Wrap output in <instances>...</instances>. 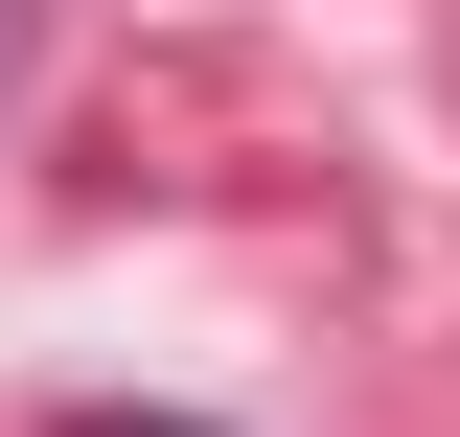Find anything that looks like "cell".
<instances>
[{"label": "cell", "mask_w": 460, "mask_h": 437, "mask_svg": "<svg viewBox=\"0 0 460 437\" xmlns=\"http://www.w3.org/2000/svg\"><path fill=\"white\" fill-rule=\"evenodd\" d=\"M23 93H47V0H0V115H23Z\"/></svg>", "instance_id": "6da1fadb"}, {"label": "cell", "mask_w": 460, "mask_h": 437, "mask_svg": "<svg viewBox=\"0 0 460 437\" xmlns=\"http://www.w3.org/2000/svg\"><path fill=\"white\" fill-rule=\"evenodd\" d=\"M47 437H230V415H138V391H115V415H47Z\"/></svg>", "instance_id": "7a4b0ae2"}]
</instances>
